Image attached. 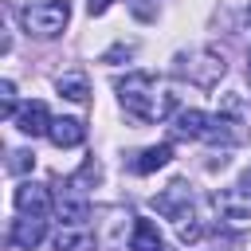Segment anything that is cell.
I'll return each instance as SVG.
<instances>
[{"instance_id":"cell-1","label":"cell","mask_w":251,"mask_h":251,"mask_svg":"<svg viewBox=\"0 0 251 251\" xmlns=\"http://www.w3.org/2000/svg\"><path fill=\"white\" fill-rule=\"evenodd\" d=\"M114 90L126 114H133L137 122H165L169 114H176V94L161 86L149 71H129L126 78L114 82Z\"/></svg>"},{"instance_id":"cell-2","label":"cell","mask_w":251,"mask_h":251,"mask_svg":"<svg viewBox=\"0 0 251 251\" xmlns=\"http://www.w3.org/2000/svg\"><path fill=\"white\" fill-rule=\"evenodd\" d=\"M176 133L180 137H192V141H208V145H243L247 141V129L243 122L227 118L224 110L220 114H204V110H176Z\"/></svg>"},{"instance_id":"cell-3","label":"cell","mask_w":251,"mask_h":251,"mask_svg":"<svg viewBox=\"0 0 251 251\" xmlns=\"http://www.w3.org/2000/svg\"><path fill=\"white\" fill-rule=\"evenodd\" d=\"M224 71H227V63L212 47H188V51L173 55V75L188 78L192 86H216L224 78Z\"/></svg>"},{"instance_id":"cell-4","label":"cell","mask_w":251,"mask_h":251,"mask_svg":"<svg viewBox=\"0 0 251 251\" xmlns=\"http://www.w3.org/2000/svg\"><path fill=\"white\" fill-rule=\"evenodd\" d=\"M71 20V4L67 0H31L20 8V24L27 35L35 39H55Z\"/></svg>"},{"instance_id":"cell-5","label":"cell","mask_w":251,"mask_h":251,"mask_svg":"<svg viewBox=\"0 0 251 251\" xmlns=\"http://www.w3.org/2000/svg\"><path fill=\"white\" fill-rule=\"evenodd\" d=\"M188 208H192V188L184 180H173L169 188H161L153 196V212L165 220H188Z\"/></svg>"},{"instance_id":"cell-6","label":"cell","mask_w":251,"mask_h":251,"mask_svg":"<svg viewBox=\"0 0 251 251\" xmlns=\"http://www.w3.org/2000/svg\"><path fill=\"white\" fill-rule=\"evenodd\" d=\"M55 212L67 220V224H82L90 216V200H86V188H82V176H71L55 200Z\"/></svg>"},{"instance_id":"cell-7","label":"cell","mask_w":251,"mask_h":251,"mask_svg":"<svg viewBox=\"0 0 251 251\" xmlns=\"http://www.w3.org/2000/svg\"><path fill=\"white\" fill-rule=\"evenodd\" d=\"M43 235H47V216H24V220H16V224L8 227V239H12V247H20V251L39 247Z\"/></svg>"},{"instance_id":"cell-8","label":"cell","mask_w":251,"mask_h":251,"mask_svg":"<svg viewBox=\"0 0 251 251\" xmlns=\"http://www.w3.org/2000/svg\"><path fill=\"white\" fill-rule=\"evenodd\" d=\"M16 208H20L24 216H47V212H51V188L24 180V184L16 188Z\"/></svg>"},{"instance_id":"cell-9","label":"cell","mask_w":251,"mask_h":251,"mask_svg":"<svg viewBox=\"0 0 251 251\" xmlns=\"http://www.w3.org/2000/svg\"><path fill=\"white\" fill-rule=\"evenodd\" d=\"M12 122H16V129H20V133H27V137H39V133H47V129H51V114H47V106H43V102H27V106H20Z\"/></svg>"},{"instance_id":"cell-10","label":"cell","mask_w":251,"mask_h":251,"mask_svg":"<svg viewBox=\"0 0 251 251\" xmlns=\"http://www.w3.org/2000/svg\"><path fill=\"white\" fill-rule=\"evenodd\" d=\"M47 137H51L59 149H75V145H82V137H86V126H82L78 118H51V129H47Z\"/></svg>"},{"instance_id":"cell-11","label":"cell","mask_w":251,"mask_h":251,"mask_svg":"<svg viewBox=\"0 0 251 251\" xmlns=\"http://www.w3.org/2000/svg\"><path fill=\"white\" fill-rule=\"evenodd\" d=\"M169 161H173V145H169V141H161V145H149V149H141V153L129 161V169L145 176V173H157V169H161V165H169Z\"/></svg>"},{"instance_id":"cell-12","label":"cell","mask_w":251,"mask_h":251,"mask_svg":"<svg viewBox=\"0 0 251 251\" xmlns=\"http://www.w3.org/2000/svg\"><path fill=\"white\" fill-rule=\"evenodd\" d=\"M55 251H94V235L82 224H63L55 235Z\"/></svg>"},{"instance_id":"cell-13","label":"cell","mask_w":251,"mask_h":251,"mask_svg":"<svg viewBox=\"0 0 251 251\" xmlns=\"http://www.w3.org/2000/svg\"><path fill=\"white\" fill-rule=\"evenodd\" d=\"M129 251H161V231L153 220H137L129 235Z\"/></svg>"},{"instance_id":"cell-14","label":"cell","mask_w":251,"mask_h":251,"mask_svg":"<svg viewBox=\"0 0 251 251\" xmlns=\"http://www.w3.org/2000/svg\"><path fill=\"white\" fill-rule=\"evenodd\" d=\"M55 90H59L63 98H71V102H86V94H90L86 75H63V78L55 82Z\"/></svg>"},{"instance_id":"cell-15","label":"cell","mask_w":251,"mask_h":251,"mask_svg":"<svg viewBox=\"0 0 251 251\" xmlns=\"http://www.w3.org/2000/svg\"><path fill=\"white\" fill-rule=\"evenodd\" d=\"M0 114H4V118H16V86H12L8 78L0 82Z\"/></svg>"},{"instance_id":"cell-16","label":"cell","mask_w":251,"mask_h":251,"mask_svg":"<svg viewBox=\"0 0 251 251\" xmlns=\"http://www.w3.org/2000/svg\"><path fill=\"white\" fill-rule=\"evenodd\" d=\"M31 165H35V157H31V153H24V149L8 153V173H24V169H31Z\"/></svg>"},{"instance_id":"cell-17","label":"cell","mask_w":251,"mask_h":251,"mask_svg":"<svg viewBox=\"0 0 251 251\" xmlns=\"http://www.w3.org/2000/svg\"><path fill=\"white\" fill-rule=\"evenodd\" d=\"M204 235V227L200 224H180V243H196Z\"/></svg>"},{"instance_id":"cell-18","label":"cell","mask_w":251,"mask_h":251,"mask_svg":"<svg viewBox=\"0 0 251 251\" xmlns=\"http://www.w3.org/2000/svg\"><path fill=\"white\" fill-rule=\"evenodd\" d=\"M86 8H90V16H102L110 8V0H86Z\"/></svg>"},{"instance_id":"cell-19","label":"cell","mask_w":251,"mask_h":251,"mask_svg":"<svg viewBox=\"0 0 251 251\" xmlns=\"http://www.w3.org/2000/svg\"><path fill=\"white\" fill-rule=\"evenodd\" d=\"M247 75H251V51H247Z\"/></svg>"}]
</instances>
